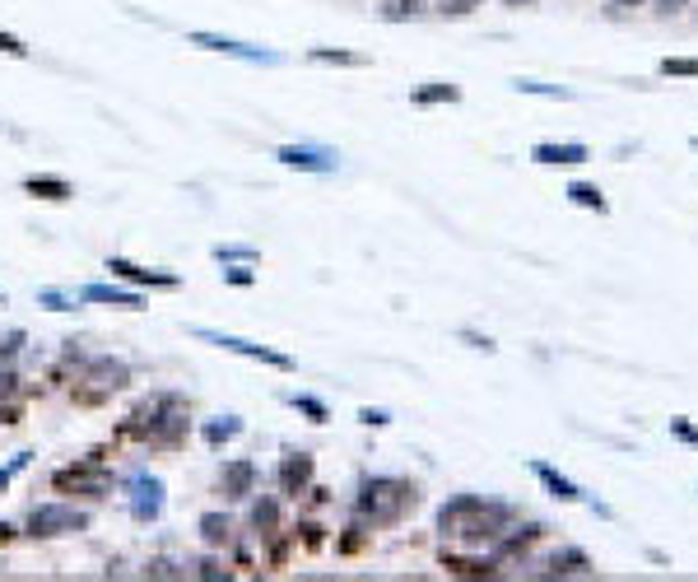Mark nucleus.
<instances>
[{
	"instance_id": "dca6fc26",
	"label": "nucleus",
	"mask_w": 698,
	"mask_h": 582,
	"mask_svg": "<svg viewBox=\"0 0 698 582\" xmlns=\"http://www.w3.org/2000/svg\"><path fill=\"white\" fill-rule=\"evenodd\" d=\"M531 159L545 163V168H559V163H587L591 149L578 145V140H564V145H559V140H545V145L531 149Z\"/></svg>"
},
{
	"instance_id": "a211bd4d",
	"label": "nucleus",
	"mask_w": 698,
	"mask_h": 582,
	"mask_svg": "<svg viewBox=\"0 0 698 582\" xmlns=\"http://www.w3.org/2000/svg\"><path fill=\"white\" fill-rule=\"evenodd\" d=\"M24 415V387H19V373L14 368H0V420L19 424Z\"/></svg>"
},
{
	"instance_id": "4468645a",
	"label": "nucleus",
	"mask_w": 698,
	"mask_h": 582,
	"mask_svg": "<svg viewBox=\"0 0 698 582\" xmlns=\"http://www.w3.org/2000/svg\"><path fill=\"white\" fill-rule=\"evenodd\" d=\"M536 573H540V578H591V559L568 545V550H559V555L545 559Z\"/></svg>"
},
{
	"instance_id": "ddd939ff",
	"label": "nucleus",
	"mask_w": 698,
	"mask_h": 582,
	"mask_svg": "<svg viewBox=\"0 0 698 582\" xmlns=\"http://www.w3.org/2000/svg\"><path fill=\"white\" fill-rule=\"evenodd\" d=\"M247 527H252L256 541H270V536H280V499H275V494H261V499L247 508Z\"/></svg>"
},
{
	"instance_id": "9b49d317",
	"label": "nucleus",
	"mask_w": 698,
	"mask_h": 582,
	"mask_svg": "<svg viewBox=\"0 0 698 582\" xmlns=\"http://www.w3.org/2000/svg\"><path fill=\"white\" fill-rule=\"evenodd\" d=\"M275 159L284 168H298V173H336V149H322V145H280Z\"/></svg>"
},
{
	"instance_id": "72a5a7b5",
	"label": "nucleus",
	"mask_w": 698,
	"mask_h": 582,
	"mask_svg": "<svg viewBox=\"0 0 698 582\" xmlns=\"http://www.w3.org/2000/svg\"><path fill=\"white\" fill-rule=\"evenodd\" d=\"M215 261L219 266H229V261H256L252 247H215Z\"/></svg>"
},
{
	"instance_id": "423d86ee",
	"label": "nucleus",
	"mask_w": 698,
	"mask_h": 582,
	"mask_svg": "<svg viewBox=\"0 0 698 582\" xmlns=\"http://www.w3.org/2000/svg\"><path fill=\"white\" fill-rule=\"evenodd\" d=\"M56 494H80V499H108L112 494V475L98 471L94 461H75V466H61L52 475Z\"/></svg>"
},
{
	"instance_id": "9d476101",
	"label": "nucleus",
	"mask_w": 698,
	"mask_h": 582,
	"mask_svg": "<svg viewBox=\"0 0 698 582\" xmlns=\"http://www.w3.org/2000/svg\"><path fill=\"white\" fill-rule=\"evenodd\" d=\"M312 475H317L312 452H289V457L280 461V471H275V485H280L284 499H298V494H308L312 489Z\"/></svg>"
},
{
	"instance_id": "c756f323",
	"label": "nucleus",
	"mask_w": 698,
	"mask_h": 582,
	"mask_svg": "<svg viewBox=\"0 0 698 582\" xmlns=\"http://www.w3.org/2000/svg\"><path fill=\"white\" fill-rule=\"evenodd\" d=\"M484 0H438V14L443 19H466V14H475Z\"/></svg>"
},
{
	"instance_id": "e433bc0d",
	"label": "nucleus",
	"mask_w": 698,
	"mask_h": 582,
	"mask_svg": "<svg viewBox=\"0 0 698 582\" xmlns=\"http://www.w3.org/2000/svg\"><path fill=\"white\" fill-rule=\"evenodd\" d=\"M359 420L368 424V429H382V424H391V415H387V410H373V406H368V410H359Z\"/></svg>"
},
{
	"instance_id": "cd10ccee",
	"label": "nucleus",
	"mask_w": 698,
	"mask_h": 582,
	"mask_svg": "<svg viewBox=\"0 0 698 582\" xmlns=\"http://www.w3.org/2000/svg\"><path fill=\"white\" fill-rule=\"evenodd\" d=\"M224 285H238V289L256 285V271H252V261H229V266H224Z\"/></svg>"
},
{
	"instance_id": "0eeeda50",
	"label": "nucleus",
	"mask_w": 698,
	"mask_h": 582,
	"mask_svg": "<svg viewBox=\"0 0 698 582\" xmlns=\"http://www.w3.org/2000/svg\"><path fill=\"white\" fill-rule=\"evenodd\" d=\"M187 42H191V47H205V52L252 61V66H280V56H275V52H266V47H252V42H238V38H224V33H187Z\"/></svg>"
},
{
	"instance_id": "c9c22d12",
	"label": "nucleus",
	"mask_w": 698,
	"mask_h": 582,
	"mask_svg": "<svg viewBox=\"0 0 698 582\" xmlns=\"http://www.w3.org/2000/svg\"><path fill=\"white\" fill-rule=\"evenodd\" d=\"M38 303H47V308H52V312H66V308H75V298L56 294V289H42V294H38Z\"/></svg>"
},
{
	"instance_id": "1a4fd4ad",
	"label": "nucleus",
	"mask_w": 698,
	"mask_h": 582,
	"mask_svg": "<svg viewBox=\"0 0 698 582\" xmlns=\"http://www.w3.org/2000/svg\"><path fill=\"white\" fill-rule=\"evenodd\" d=\"M126 499H131V517L135 522H159L163 517V480L159 475H135L126 485Z\"/></svg>"
},
{
	"instance_id": "f8f14e48",
	"label": "nucleus",
	"mask_w": 698,
	"mask_h": 582,
	"mask_svg": "<svg viewBox=\"0 0 698 582\" xmlns=\"http://www.w3.org/2000/svg\"><path fill=\"white\" fill-rule=\"evenodd\" d=\"M108 271L117 275V280H131V285H140V289H177V285H182V275L149 271V266H135V261H126V257H108Z\"/></svg>"
},
{
	"instance_id": "a18cd8bd",
	"label": "nucleus",
	"mask_w": 698,
	"mask_h": 582,
	"mask_svg": "<svg viewBox=\"0 0 698 582\" xmlns=\"http://www.w3.org/2000/svg\"><path fill=\"white\" fill-rule=\"evenodd\" d=\"M0 308H5V294H0Z\"/></svg>"
},
{
	"instance_id": "c03bdc74",
	"label": "nucleus",
	"mask_w": 698,
	"mask_h": 582,
	"mask_svg": "<svg viewBox=\"0 0 698 582\" xmlns=\"http://www.w3.org/2000/svg\"><path fill=\"white\" fill-rule=\"evenodd\" d=\"M689 145H694V149H698V136H694V140H689Z\"/></svg>"
},
{
	"instance_id": "7c9ffc66",
	"label": "nucleus",
	"mask_w": 698,
	"mask_h": 582,
	"mask_svg": "<svg viewBox=\"0 0 698 582\" xmlns=\"http://www.w3.org/2000/svg\"><path fill=\"white\" fill-rule=\"evenodd\" d=\"M145 578H187V569H177L173 559H149V564H145Z\"/></svg>"
},
{
	"instance_id": "5701e85b",
	"label": "nucleus",
	"mask_w": 698,
	"mask_h": 582,
	"mask_svg": "<svg viewBox=\"0 0 698 582\" xmlns=\"http://www.w3.org/2000/svg\"><path fill=\"white\" fill-rule=\"evenodd\" d=\"M564 196L573 205H582V210H596V215H605V210H610V201L601 196V187H596V182H568Z\"/></svg>"
},
{
	"instance_id": "2eb2a0df",
	"label": "nucleus",
	"mask_w": 698,
	"mask_h": 582,
	"mask_svg": "<svg viewBox=\"0 0 698 582\" xmlns=\"http://www.w3.org/2000/svg\"><path fill=\"white\" fill-rule=\"evenodd\" d=\"M80 298L84 303H108V308H131V312L145 308V294H140V289H121V285H84Z\"/></svg>"
},
{
	"instance_id": "79ce46f5",
	"label": "nucleus",
	"mask_w": 698,
	"mask_h": 582,
	"mask_svg": "<svg viewBox=\"0 0 698 582\" xmlns=\"http://www.w3.org/2000/svg\"><path fill=\"white\" fill-rule=\"evenodd\" d=\"M685 0H661V14H671V10H680Z\"/></svg>"
},
{
	"instance_id": "c85d7f7f",
	"label": "nucleus",
	"mask_w": 698,
	"mask_h": 582,
	"mask_svg": "<svg viewBox=\"0 0 698 582\" xmlns=\"http://www.w3.org/2000/svg\"><path fill=\"white\" fill-rule=\"evenodd\" d=\"M512 89H517V94H540V98H573L568 89H559V84H540V80H517Z\"/></svg>"
},
{
	"instance_id": "473e14b6",
	"label": "nucleus",
	"mask_w": 698,
	"mask_h": 582,
	"mask_svg": "<svg viewBox=\"0 0 698 582\" xmlns=\"http://www.w3.org/2000/svg\"><path fill=\"white\" fill-rule=\"evenodd\" d=\"M0 52L14 56V61H24V56H28V42H24V38H14V33H5V28H0Z\"/></svg>"
},
{
	"instance_id": "393cba45",
	"label": "nucleus",
	"mask_w": 698,
	"mask_h": 582,
	"mask_svg": "<svg viewBox=\"0 0 698 582\" xmlns=\"http://www.w3.org/2000/svg\"><path fill=\"white\" fill-rule=\"evenodd\" d=\"M657 70L666 80H698V56H666Z\"/></svg>"
},
{
	"instance_id": "f3484780",
	"label": "nucleus",
	"mask_w": 698,
	"mask_h": 582,
	"mask_svg": "<svg viewBox=\"0 0 698 582\" xmlns=\"http://www.w3.org/2000/svg\"><path fill=\"white\" fill-rule=\"evenodd\" d=\"M531 475H536L540 485L550 489V494H554V499H559V503H587V494H582V489L573 485L568 475H559V471H554L550 461H531Z\"/></svg>"
},
{
	"instance_id": "4c0bfd02",
	"label": "nucleus",
	"mask_w": 698,
	"mask_h": 582,
	"mask_svg": "<svg viewBox=\"0 0 698 582\" xmlns=\"http://www.w3.org/2000/svg\"><path fill=\"white\" fill-rule=\"evenodd\" d=\"M196 578H224V569H219L215 559H201V564H196Z\"/></svg>"
},
{
	"instance_id": "4be33fe9",
	"label": "nucleus",
	"mask_w": 698,
	"mask_h": 582,
	"mask_svg": "<svg viewBox=\"0 0 698 582\" xmlns=\"http://www.w3.org/2000/svg\"><path fill=\"white\" fill-rule=\"evenodd\" d=\"M410 98H415V108H438V103H461V89L447 80H429V84H419Z\"/></svg>"
},
{
	"instance_id": "a19ab883",
	"label": "nucleus",
	"mask_w": 698,
	"mask_h": 582,
	"mask_svg": "<svg viewBox=\"0 0 698 582\" xmlns=\"http://www.w3.org/2000/svg\"><path fill=\"white\" fill-rule=\"evenodd\" d=\"M643 0H610V10H638Z\"/></svg>"
},
{
	"instance_id": "6e6552de",
	"label": "nucleus",
	"mask_w": 698,
	"mask_h": 582,
	"mask_svg": "<svg viewBox=\"0 0 698 582\" xmlns=\"http://www.w3.org/2000/svg\"><path fill=\"white\" fill-rule=\"evenodd\" d=\"M256 480H261L256 461L252 457H233V461H224V466H219L215 489L229 503H242V499H252V494H256Z\"/></svg>"
},
{
	"instance_id": "7ed1b4c3",
	"label": "nucleus",
	"mask_w": 698,
	"mask_h": 582,
	"mask_svg": "<svg viewBox=\"0 0 698 582\" xmlns=\"http://www.w3.org/2000/svg\"><path fill=\"white\" fill-rule=\"evenodd\" d=\"M126 387H131V364L117 359V354H94V359H84L70 396H75L80 406H103V401H112V396L126 392Z\"/></svg>"
},
{
	"instance_id": "bb28decb",
	"label": "nucleus",
	"mask_w": 698,
	"mask_h": 582,
	"mask_svg": "<svg viewBox=\"0 0 698 582\" xmlns=\"http://www.w3.org/2000/svg\"><path fill=\"white\" fill-rule=\"evenodd\" d=\"M289 406H294V410H303V415H308V420L312 424H326V420H331V410H326L322 406V401H317V396H289Z\"/></svg>"
},
{
	"instance_id": "58836bf2",
	"label": "nucleus",
	"mask_w": 698,
	"mask_h": 582,
	"mask_svg": "<svg viewBox=\"0 0 698 582\" xmlns=\"http://www.w3.org/2000/svg\"><path fill=\"white\" fill-rule=\"evenodd\" d=\"M466 340L475 345V350H494V340H489V336H475V331H466Z\"/></svg>"
},
{
	"instance_id": "f03ea898",
	"label": "nucleus",
	"mask_w": 698,
	"mask_h": 582,
	"mask_svg": "<svg viewBox=\"0 0 698 582\" xmlns=\"http://www.w3.org/2000/svg\"><path fill=\"white\" fill-rule=\"evenodd\" d=\"M187 429H191L187 406H182L177 392H154L149 401H140V406L126 415V424H121V434L140 438V443H149V447H177L187 438Z\"/></svg>"
},
{
	"instance_id": "39448f33",
	"label": "nucleus",
	"mask_w": 698,
	"mask_h": 582,
	"mask_svg": "<svg viewBox=\"0 0 698 582\" xmlns=\"http://www.w3.org/2000/svg\"><path fill=\"white\" fill-rule=\"evenodd\" d=\"M191 336L205 340V345H215L224 354H238V359H252V364H266V368H280V373H294V359L280 350H270V345H256V340H242V336H229V331H210V326H191Z\"/></svg>"
},
{
	"instance_id": "2f4dec72",
	"label": "nucleus",
	"mask_w": 698,
	"mask_h": 582,
	"mask_svg": "<svg viewBox=\"0 0 698 582\" xmlns=\"http://www.w3.org/2000/svg\"><path fill=\"white\" fill-rule=\"evenodd\" d=\"M24 331H5V336H0V364H10V359H14V354H19V350H24Z\"/></svg>"
},
{
	"instance_id": "a878e982",
	"label": "nucleus",
	"mask_w": 698,
	"mask_h": 582,
	"mask_svg": "<svg viewBox=\"0 0 698 582\" xmlns=\"http://www.w3.org/2000/svg\"><path fill=\"white\" fill-rule=\"evenodd\" d=\"M312 61H317V66H368V56L363 52H331V47H317Z\"/></svg>"
},
{
	"instance_id": "f257e3e1",
	"label": "nucleus",
	"mask_w": 698,
	"mask_h": 582,
	"mask_svg": "<svg viewBox=\"0 0 698 582\" xmlns=\"http://www.w3.org/2000/svg\"><path fill=\"white\" fill-rule=\"evenodd\" d=\"M419 508V485L405 475H363L354 513L363 527H396Z\"/></svg>"
},
{
	"instance_id": "f704fd0d",
	"label": "nucleus",
	"mask_w": 698,
	"mask_h": 582,
	"mask_svg": "<svg viewBox=\"0 0 698 582\" xmlns=\"http://www.w3.org/2000/svg\"><path fill=\"white\" fill-rule=\"evenodd\" d=\"M671 434H675V438H680V443H689V447H698V429H694V424H689V420H685V415H675V420H671Z\"/></svg>"
},
{
	"instance_id": "37998d69",
	"label": "nucleus",
	"mask_w": 698,
	"mask_h": 582,
	"mask_svg": "<svg viewBox=\"0 0 698 582\" xmlns=\"http://www.w3.org/2000/svg\"><path fill=\"white\" fill-rule=\"evenodd\" d=\"M503 5H512V10H517V5H531V0H503Z\"/></svg>"
},
{
	"instance_id": "ea45409f",
	"label": "nucleus",
	"mask_w": 698,
	"mask_h": 582,
	"mask_svg": "<svg viewBox=\"0 0 698 582\" xmlns=\"http://www.w3.org/2000/svg\"><path fill=\"white\" fill-rule=\"evenodd\" d=\"M10 480H14V466H0V494L10 489Z\"/></svg>"
},
{
	"instance_id": "aec40b11",
	"label": "nucleus",
	"mask_w": 698,
	"mask_h": 582,
	"mask_svg": "<svg viewBox=\"0 0 698 582\" xmlns=\"http://www.w3.org/2000/svg\"><path fill=\"white\" fill-rule=\"evenodd\" d=\"M242 429H247V424H242V415H219V420H210L201 429V438H205V447H210V452H219V447H229L233 438L242 434Z\"/></svg>"
},
{
	"instance_id": "20e7f679",
	"label": "nucleus",
	"mask_w": 698,
	"mask_h": 582,
	"mask_svg": "<svg viewBox=\"0 0 698 582\" xmlns=\"http://www.w3.org/2000/svg\"><path fill=\"white\" fill-rule=\"evenodd\" d=\"M89 522H94V517L84 513V508L52 499V503H38V508H28L24 536H33V541H61V536H80V531H89Z\"/></svg>"
},
{
	"instance_id": "b1692460",
	"label": "nucleus",
	"mask_w": 698,
	"mask_h": 582,
	"mask_svg": "<svg viewBox=\"0 0 698 582\" xmlns=\"http://www.w3.org/2000/svg\"><path fill=\"white\" fill-rule=\"evenodd\" d=\"M424 10H429V0H382V19L387 24H405V19H415Z\"/></svg>"
},
{
	"instance_id": "412c9836",
	"label": "nucleus",
	"mask_w": 698,
	"mask_h": 582,
	"mask_svg": "<svg viewBox=\"0 0 698 582\" xmlns=\"http://www.w3.org/2000/svg\"><path fill=\"white\" fill-rule=\"evenodd\" d=\"M24 191L28 196H42V201H70L75 196V187H70L66 177H47V173L24 177Z\"/></svg>"
},
{
	"instance_id": "6ab92c4d",
	"label": "nucleus",
	"mask_w": 698,
	"mask_h": 582,
	"mask_svg": "<svg viewBox=\"0 0 698 582\" xmlns=\"http://www.w3.org/2000/svg\"><path fill=\"white\" fill-rule=\"evenodd\" d=\"M196 531H201V541L210 545V550H229L233 545V517L229 513H201Z\"/></svg>"
}]
</instances>
